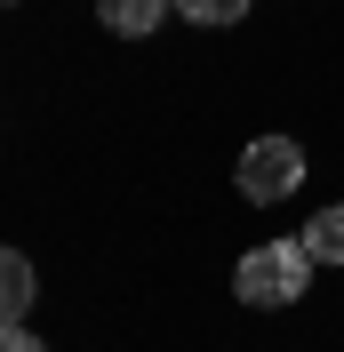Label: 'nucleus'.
<instances>
[{"label":"nucleus","mask_w":344,"mask_h":352,"mask_svg":"<svg viewBox=\"0 0 344 352\" xmlns=\"http://www.w3.org/2000/svg\"><path fill=\"white\" fill-rule=\"evenodd\" d=\"M304 280H312V256H304V241H264V248H248V256H240V272H233L240 305H264V312L297 305Z\"/></svg>","instance_id":"obj_1"},{"label":"nucleus","mask_w":344,"mask_h":352,"mask_svg":"<svg viewBox=\"0 0 344 352\" xmlns=\"http://www.w3.org/2000/svg\"><path fill=\"white\" fill-rule=\"evenodd\" d=\"M304 144L297 136H257L248 153H240V200H257V208H272V200H288L304 184Z\"/></svg>","instance_id":"obj_2"},{"label":"nucleus","mask_w":344,"mask_h":352,"mask_svg":"<svg viewBox=\"0 0 344 352\" xmlns=\"http://www.w3.org/2000/svg\"><path fill=\"white\" fill-rule=\"evenodd\" d=\"M169 8H176V0H96V16H105L120 41H144V32H160V24H169Z\"/></svg>","instance_id":"obj_3"},{"label":"nucleus","mask_w":344,"mask_h":352,"mask_svg":"<svg viewBox=\"0 0 344 352\" xmlns=\"http://www.w3.org/2000/svg\"><path fill=\"white\" fill-rule=\"evenodd\" d=\"M32 264L17 256V248H8V256H0V312H8V329H24V312H32Z\"/></svg>","instance_id":"obj_4"},{"label":"nucleus","mask_w":344,"mask_h":352,"mask_svg":"<svg viewBox=\"0 0 344 352\" xmlns=\"http://www.w3.org/2000/svg\"><path fill=\"white\" fill-rule=\"evenodd\" d=\"M304 256H312V264H344V208L304 217Z\"/></svg>","instance_id":"obj_5"},{"label":"nucleus","mask_w":344,"mask_h":352,"mask_svg":"<svg viewBox=\"0 0 344 352\" xmlns=\"http://www.w3.org/2000/svg\"><path fill=\"white\" fill-rule=\"evenodd\" d=\"M176 16H184V24H240L248 0H176Z\"/></svg>","instance_id":"obj_6"},{"label":"nucleus","mask_w":344,"mask_h":352,"mask_svg":"<svg viewBox=\"0 0 344 352\" xmlns=\"http://www.w3.org/2000/svg\"><path fill=\"white\" fill-rule=\"evenodd\" d=\"M0 352H48V344H41L32 329H8V336H0Z\"/></svg>","instance_id":"obj_7"}]
</instances>
